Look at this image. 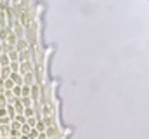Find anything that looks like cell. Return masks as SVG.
Listing matches in <instances>:
<instances>
[{
  "mask_svg": "<svg viewBox=\"0 0 149 139\" xmlns=\"http://www.w3.org/2000/svg\"><path fill=\"white\" fill-rule=\"evenodd\" d=\"M31 71H35V63H33V59H31V61H26V63H19V73H21V75L31 73Z\"/></svg>",
  "mask_w": 149,
  "mask_h": 139,
  "instance_id": "6da1fadb",
  "label": "cell"
},
{
  "mask_svg": "<svg viewBox=\"0 0 149 139\" xmlns=\"http://www.w3.org/2000/svg\"><path fill=\"white\" fill-rule=\"evenodd\" d=\"M45 134H47V139L59 138V125H57V122H56V124H52V125H49V127L45 129Z\"/></svg>",
  "mask_w": 149,
  "mask_h": 139,
  "instance_id": "7a4b0ae2",
  "label": "cell"
},
{
  "mask_svg": "<svg viewBox=\"0 0 149 139\" xmlns=\"http://www.w3.org/2000/svg\"><path fill=\"white\" fill-rule=\"evenodd\" d=\"M30 98L33 101H40L42 99V89H40V84H35L31 85V92H30Z\"/></svg>",
  "mask_w": 149,
  "mask_h": 139,
  "instance_id": "3957f363",
  "label": "cell"
},
{
  "mask_svg": "<svg viewBox=\"0 0 149 139\" xmlns=\"http://www.w3.org/2000/svg\"><path fill=\"white\" fill-rule=\"evenodd\" d=\"M28 47H30V44H28L26 38H17V42H16V45H14V49H16L17 52H23V51H26Z\"/></svg>",
  "mask_w": 149,
  "mask_h": 139,
  "instance_id": "277c9868",
  "label": "cell"
},
{
  "mask_svg": "<svg viewBox=\"0 0 149 139\" xmlns=\"http://www.w3.org/2000/svg\"><path fill=\"white\" fill-rule=\"evenodd\" d=\"M31 59H33V52H31L30 47H28L26 51L19 52V63H26V61H31Z\"/></svg>",
  "mask_w": 149,
  "mask_h": 139,
  "instance_id": "5b68a950",
  "label": "cell"
},
{
  "mask_svg": "<svg viewBox=\"0 0 149 139\" xmlns=\"http://www.w3.org/2000/svg\"><path fill=\"white\" fill-rule=\"evenodd\" d=\"M37 84V80H35V75H33V71L31 73H26V75H23V85H28V87H31V85H35Z\"/></svg>",
  "mask_w": 149,
  "mask_h": 139,
  "instance_id": "8992f818",
  "label": "cell"
},
{
  "mask_svg": "<svg viewBox=\"0 0 149 139\" xmlns=\"http://www.w3.org/2000/svg\"><path fill=\"white\" fill-rule=\"evenodd\" d=\"M10 80L14 82V85H23V75L21 73H10Z\"/></svg>",
  "mask_w": 149,
  "mask_h": 139,
  "instance_id": "52a82bcc",
  "label": "cell"
},
{
  "mask_svg": "<svg viewBox=\"0 0 149 139\" xmlns=\"http://www.w3.org/2000/svg\"><path fill=\"white\" fill-rule=\"evenodd\" d=\"M10 68L9 66H3V68H0V78H3V80H7V78H10Z\"/></svg>",
  "mask_w": 149,
  "mask_h": 139,
  "instance_id": "ba28073f",
  "label": "cell"
},
{
  "mask_svg": "<svg viewBox=\"0 0 149 139\" xmlns=\"http://www.w3.org/2000/svg\"><path fill=\"white\" fill-rule=\"evenodd\" d=\"M10 65V59H9V56L7 54H0V68H3V66H9Z\"/></svg>",
  "mask_w": 149,
  "mask_h": 139,
  "instance_id": "9c48e42d",
  "label": "cell"
},
{
  "mask_svg": "<svg viewBox=\"0 0 149 139\" xmlns=\"http://www.w3.org/2000/svg\"><path fill=\"white\" fill-rule=\"evenodd\" d=\"M5 110H7V115H9V118H10V120H14V117H16L14 104H7V106H5Z\"/></svg>",
  "mask_w": 149,
  "mask_h": 139,
  "instance_id": "30bf717a",
  "label": "cell"
},
{
  "mask_svg": "<svg viewBox=\"0 0 149 139\" xmlns=\"http://www.w3.org/2000/svg\"><path fill=\"white\" fill-rule=\"evenodd\" d=\"M14 110H16V115L24 111V106L21 104V99H16V101H14Z\"/></svg>",
  "mask_w": 149,
  "mask_h": 139,
  "instance_id": "8fae6325",
  "label": "cell"
},
{
  "mask_svg": "<svg viewBox=\"0 0 149 139\" xmlns=\"http://www.w3.org/2000/svg\"><path fill=\"white\" fill-rule=\"evenodd\" d=\"M7 56H9V59H10V61H19V52H17L16 49H12Z\"/></svg>",
  "mask_w": 149,
  "mask_h": 139,
  "instance_id": "7c38bea8",
  "label": "cell"
},
{
  "mask_svg": "<svg viewBox=\"0 0 149 139\" xmlns=\"http://www.w3.org/2000/svg\"><path fill=\"white\" fill-rule=\"evenodd\" d=\"M30 92H31V87H28V85L21 87V98H30Z\"/></svg>",
  "mask_w": 149,
  "mask_h": 139,
  "instance_id": "4fadbf2b",
  "label": "cell"
},
{
  "mask_svg": "<svg viewBox=\"0 0 149 139\" xmlns=\"http://www.w3.org/2000/svg\"><path fill=\"white\" fill-rule=\"evenodd\" d=\"M35 129H37V132L40 134V132H45V129H47V125L43 124V120H38L37 125H35Z\"/></svg>",
  "mask_w": 149,
  "mask_h": 139,
  "instance_id": "5bb4252c",
  "label": "cell"
},
{
  "mask_svg": "<svg viewBox=\"0 0 149 139\" xmlns=\"http://www.w3.org/2000/svg\"><path fill=\"white\" fill-rule=\"evenodd\" d=\"M19 99H21V104H23L24 108L33 106V99H31V98H19Z\"/></svg>",
  "mask_w": 149,
  "mask_h": 139,
  "instance_id": "9a60e30c",
  "label": "cell"
},
{
  "mask_svg": "<svg viewBox=\"0 0 149 139\" xmlns=\"http://www.w3.org/2000/svg\"><path fill=\"white\" fill-rule=\"evenodd\" d=\"M9 68H10V71H12V73H19V61H10Z\"/></svg>",
  "mask_w": 149,
  "mask_h": 139,
  "instance_id": "2e32d148",
  "label": "cell"
},
{
  "mask_svg": "<svg viewBox=\"0 0 149 139\" xmlns=\"http://www.w3.org/2000/svg\"><path fill=\"white\" fill-rule=\"evenodd\" d=\"M23 115H24L26 118H30V117H35V110H33V106H30V108H24Z\"/></svg>",
  "mask_w": 149,
  "mask_h": 139,
  "instance_id": "e0dca14e",
  "label": "cell"
},
{
  "mask_svg": "<svg viewBox=\"0 0 149 139\" xmlns=\"http://www.w3.org/2000/svg\"><path fill=\"white\" fill-rule=\"evenodd\" d=\"M3 87H5V91H12L14 89V82L10 78H7V80H3Z\"/></svg>",
  "mask_w": 149,
  "mask_h": 139,
  "instance_id": "ac0fdd59",
  "label": "cell"
},
{
  "mask_svg": "<svg viewBox=\"0 0 149 139\" xmlns=\"http://www.w3.org/2000/svg\"><path fill=\"white\" fill-rule=\"evenodd\" d=\"M21 87H23V85H14V89H12V94H14L16 99L21 98Z\"/></svg>",
  "mask_w": 149,
  "mask_h": 139,
  "instance_id": "d6986e66",
  "label": "cell"
},
{
  "mask_svg": "<svg viewBox=\"0 0 149 139\" xmlns=\"http://www.w3.org/2000/svg\"><path fill=\"white\" fill-rule=\"evenodd\" d=\"M5 42H7V44H10V45L14 47V45H16V42H17V37H16L14 33H10L9 37H7V40H5Z\"/></svg>",
  "mask_w": 149,
  "mask_h": 139,
  "instance_id": "ffe728a7",
  "label": "cell"
},
{
  "mask_svg": "<svg viewBox=\"0 0 149 139\" xmlns=\"http://www.w3.org/2000/svg\"><path fill=\"white\" fill-rule=\"evenodd\" d=\"M14 120H16V122H19L21 125H23V124H26V117H24L23 113H17V115L14 117Z\"/></svg>",
  "mask_w": 149,
  "mask_h": 139,
  "instance_id": "44dd1931",
  "label": "cell"
},
{
  "mask_svg": "<svg viewBox=\"0 0 149 139\" xmlns=\"http://www.w3.org/2000/svg\"><path fill=\"white\" fill-rule=\"evenodd\" d=\"M33 127H30L28 124H23L21 125V134H26V136H30V131H31Z\"/></svg>",
  "mask_w": 149,
  "mask_h": 139,
  "instance_id": "7402d4cb",
  "label": "cell"
},
{
  "mask_svg": "<svg viewBox=\"0 0 149 139\" xmlns=\"http://www.w3.org/2000/svg\"><path fill=\"white\" fill-rule=\"evenodd\" d=\"M10 118L9 117H0V127H3V125H10Z\"/></svg>",
  "mask_w": 149,
  "mask_h": 139,
  "instance_id": "603a6c76",
  "label": "cell"
},
{
  "mask_svg": "<svg viewBox=\"0 0 149 139\" xmlns=\"http://www.w3.org/2000/svg\"><path fill=\"white\" fill-rule=\"evenodd\" d=\"M37 117H30V118H26V124H28V125H30V127H35V125H37Z\"/></svg>",
  "mask_w": 149,
  "mask_h": 139,
  "instance_id": "cb8c5ba5",
  "label": "cell"
},
{
  "mask_svg": "<svg viewBox=\"0 0 149 139\" xmlns=\"http://www.w3.org/2000/svg\"><path fill=\"white\" fill-rule=\"evenodd\" d=\"M5 106H7V99L3 94H0V108H5Z\"/></svg>",
  "mask_w": 149,
  "mask_h": 139,
  "instance_id": "d4e9b609",
  "label": "cell"
},
{
  "mask_svg": "<svg viewBox=\"0 0 149 139\" xmlns=\"http://www.w3.org/2000/svg\"><path fill=\"white\" fill-rule=\"evenodd\" d=\"M30 138H31V139H37L38 138V132H37V129H35V127L30 131Z\"/></svg>",
  "mask_w": 149,
  "mask_h": 139,
  "instance_id": "484cf974",
  "label": "cell"
},
{
  "mask_svg": "<svg viewBox=\"0 0 149 139\" xmlns=\"http://www.w3.org/2000/svg\"><path fill=\"white\" fill-rule=\"evenodd\" d=\"M0 117H9V115H7V110H5V108H0Z\"/></svg>",
  "mask_w": 149,
  "mask_h": 139,
  "instance_id": "4316f807",
  "label": "cell"
},
{
  "mask_svg": "<svg viewBox=\"0 0 149 139\" xmlns=\"http://www.w3.org/2000/svg\"><path fill=\"white\" fill-rule=\"evenodd\" d=\"M37 139H47V134H45V132H40Z\"/></svg>",
  "mask_w": 149,
  "mask_h": 139,
  "instance_id": "83f0119b",
  "label": "cell"
},
{
  "mask_svg": "<svg viewBox=\"0 0 149 139\" xmlns=\"http://www.w3.org/2000/svg\"><path fill=\"white\" fill-rule=\"evenodd\" d=\"M19 139H31V138H30V136H26V134H21V136H19Z\"/></svg>",
  "mask_w": 149,
  "mask_h": 139,
  "instance_id": "f1b7e54d",
  "label": "cell"
},
{
  "mask_svg": "<svg viewBox=\"0 0 149 139\" xmlns=\"http://www.w3.org/2000/svg\"><path fill=\"white\" fill-rule=\"evenodd\" d=\"M0 139H10V138H9V136H2Z\"/></svg>",
  "mask_w": 149,
  "mask_h": 139,
  "instance_id": "f546056e",
  "label": "cell"
},
{
  "mask_svg": "<svg viewBox=\"0 0 149 139\" xmlns=\"http://www.w3.org/2000/svg\"><path fill=\"white\" fill-rule=\"evenodd\" d=\"M10 139H19V138H16V136H9Z\"/></svg>",
  "mask_w": 149,
  "mask_h": 139,
  "instance_id": "4dcf8cb0",
  "label": "cell"
},
{
  "mask_svg": "<svg viewBox=\"0 0 149 139\" xmlns=\"http://www.w3.org/2000/svg\"><path fill=\"white\" fill-rule=\"evenodd\" d=\"M0 54H2V42H0Z\"/></svg>",
  "mask_w": 149,
  "mask_h": 139,
  "instance_id": "1f68e13d",
  "label": "cell"
},
{
  "mask_svg": "<svg viewBox=\"0 0 149 139\" xmlns=\"http://www.w3.org/2000/svg\"><path fill=\"white\" fill-rule=\"evenodd\" d=\"M0 138H2V134H0Z\"/></svg>",
  "mask_w": 149,
  "mask_h": 139,
  "instance_id": "d6a6232c",
  "label": "cell"
}]
</instances>
